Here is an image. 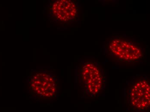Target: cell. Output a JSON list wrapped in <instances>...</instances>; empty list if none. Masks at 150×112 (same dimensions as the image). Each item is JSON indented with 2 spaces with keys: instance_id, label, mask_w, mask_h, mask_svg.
Here are the masks:
<instances>
[{
  "instance_id": "3957f363",
  "label": "cell",
  "mask_w": 150,
  "mask_h": 112,
  "mask_svg": "<svg viewBox=\"0 0 150 112\" xmlns=\"http://www.w3.org/2000/svg\"><path fill=\"white\" fill-rule=\"evenodd\" d=\"M123 93L124 104L131 112L150 110V84L147 75H134L126 82Z\"/></svg>"
},
{
  "instance_id": "7a4b0ae2",
  "label": "cell",
  "mask_w": 150,
  "mask_h": 112,
  "mask_svg": "<svg viewBox=\"0 0 150 112\" xmlns=\"http://www.w3.org/2000/svg\"><path fill=\"white\" fill-rule=\"evenodd\" d=\"M105 55L116 64L132 65L145 61V50L135 38L125 35L110 37L103 44Z\"/></svg>"
},
{
  "instance_id": "5b68a950",
  "label": "cell",
  "mask_w": 150,
  "mask_h": 112,
  "mask_svg": "<svg viewBox=\"0 0 150 112\" xmlns=\"http://www.w3.org/2000/svg\"><path fill=\"white\" fill-rule=\"evenodd\" d=\"M80 6L78 1H52L48 4L47 12L52 21L67 25L78 20Z\"/></svg>"
},
{
  "instance_id": "6da1fadb",
  "label": "cell",
  "mask_w": 150,
  "mask_h": 112,
  "mask_svg": "<svg viewBox=\"0 0 150 112\" xmlns=\"http://www.w3.org/2000/svg\"><path fill=\"white\" fill-rule=\"evenodd\" d=\"M75 79L77 87L84 98L100 96L107 88V73L98 61H80L76 68Z\"/></svg>"
},
{
  "instance_id": "277c9868",
  "label": "cell",
  "mask_w": 150,
  "mask_h": 112,
  "mask_svg": "<svg viewBox=\"0 0 150 112\" xmlns=\"http://www.w3.org/2000/svg\"><path fill=\"white\" fill-rule=\"evenodd\" d=\"M28 82L30 96L34 99H52L59 95V78L52 72L45 70L32 72Z\"/></svg>"
}]
</instances>
